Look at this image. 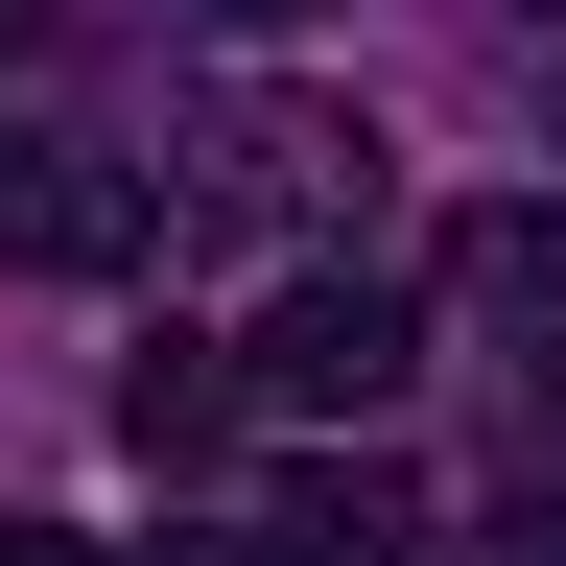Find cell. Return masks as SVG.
Returning a JSON list of instances; mask_svg holds the SVG:
<instances>
[{
  "instance_id": "cell-6",
  "label": "cell",
  "mask_w": 566,
  "mask_h": 566,
  "mask_svg": "<svg viewBox=\"0 0 566 566\" xmlns=\"http://www.w3.org/2000/svg\"><path fill=\"white\" fill-rule=\"evenodd\" d=\"M212 189H237V212H331V189H378V142H354V118H237Z\"/></svg>"
},
{
  "instance_id": "cell-4",
  "label": "cell",
  "mask_w": 566,
  "mask_h": 566,
  "mask_svg": "<svg viewBox=\"0 0 566 566\" xmlns=\"http://www.w3.org/2000/svg\"><path fill=\"white\" fill-rule=\"evenodd\" d=\"M260 543H283V566H401V543H424V495H401L378 449H331V472H283V495H260Z\"/></svg>"
},
{
  "instance_id": "cell-5",
  "label": "cell",
  "mask_w": 566,
  "mask_h": 566,
  "mask_svg": "<svg viewBox=\"0 0 566 566\" xmlns=\"http://www.w3.org/2000/svg\"><path fill=\"white\" fill-rule=\"evenodd\" d=\"M118 449H142V472H212V449H237V354H189V331H166V354L118 378Z\"/></svg>"
},
{
  "instance_id": "cell-9",
  "label": "cell",
  "mask_w": 566,
  "mask_h": 566,
  "mask_svg": "<svg viewBox=\"0 0 566 566\" xmlns=\"http://www.w3.org/2000/svg\"><path fill=\"white\" fill-rule=\"evenodd\" d=\"M212 24H331V0H212Z\"/></svg>"
},
{
  "instance_id": "cell-7",
  "label": "cell",
  "mask_w": 566,
  "mask_h": 566,
  "mask_svg": "<svg viewBox=\"0 0 566 566\" xmlns=\"http://www.w3.org/2000/svg\"><path fill=\"white\" fill-rule=\"evenodd\" d=\"M472 543H495V566H566V495H495Z\"/></svg>"
},
{
  "instance_id": "cell-1",
  "label": "cell",
  "mask_w": 566,
  "mask_h": 566,
  "mask_svg": "<svg viewBox=\"0 0 566 566\" xmlns=\"http://www.w3.org/2000/svg\"><path fill=\"white\" fill-rule=\"evenodd\" d=\"M424 378V307L378 260H307V283H260V331H237V401H283V424H378Z\"/></svg>"
},
{
  "instance_id": "cell-2",
  "label": "cell",
  "mask_w": 566,
  "mask_h": 566,
  "mask_svg": "<svg viewBox=\"0 0 566 566\" xmlns=\"http://www.w3.org/2000/svg\"><path fill=\"white\" fill-rule=\"evenodd\" d=\"M142 237H166V189H142L118 142H71V118H0V260H24V283H118Z\"/></svg>"
},
{
  "instance_id": "cell-3",
  "label": "cell",
  "mask_w": 566,
  "mask_h": 566,
  "mask_svg": "<svg viewBox=\"0 0 566 566\" xmlns=\"http://www.w3.org/2000/svg\"><path fill=\"white\" fill-rule=\"evenodd\" d=\"M449 331H472L495 378L566 424V189H495L472 237H449Z\"/></svg>"
},
{
  "instance_id": "cell-10",
  "label": "cell",
  "mask_w": 566,
  "mask_h": 566,
  "mask_svg": "<svg viewBox=\"0 0 566 566\" xmlns=\"http://www.w3.org/2000/svg\"><path fill=\"white\" fill-rule=\"evenodd\" d=\"M24 24H48V0H0V48H24Z\"/></svg>"
},
{
  "instance_id": "cell-8",
  "label": "cell",
  "mask_w": 566,
  "mask_h": 566,
  "mask_svg": "<svg viewBox=\"0 0 566 566\" xmlns=\"http://www.w3.org/2000/svg\"><path fill=\"white\" fill-rule=\"evenodd\" d=\"M0 566H118V543H71V520H0Z\"/></svg>"
}]
</instances>
